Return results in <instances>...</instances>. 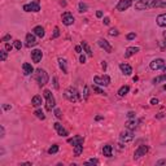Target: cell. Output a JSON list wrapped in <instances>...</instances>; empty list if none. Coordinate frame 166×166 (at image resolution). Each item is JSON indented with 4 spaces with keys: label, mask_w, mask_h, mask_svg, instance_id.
I'll use <instances>...</instances> for the list:
<instances>
[{
    "label": "cell",
    "mask_w": 166,
    "mask_h": 166,
    "mask_svg": "<svg viewBox=\"0 0 166 166\" xmlns=\"http://www.w3.org/2000/svg\"><path fill=\"white\" fill-rule=\"evenodd\" d=\"M54 130L57 131V134L60 136H64V138H66V136L69 135V132H68V130H66V128H64L63 127V125H61V123H58V122H56L54 123Z\"/></svg>",
    "instance_id": "7c38bea8"
},
{
    "label": "cell",
    "mask_w": 166,
    "mask_h": 166,
    "mask_svg": "<svg viewBox=\"0 0 166 166\" xmlns=\"http://www.w3.org/2000/svg\"><path fill=\"white\" fill-rule=\"evenodd\" d=\"M103 118H104L103 116H96V117H95V120H96V121H100V120H103Z\"/></svg>",
    "instance_id": "9f6ffc18"
},
{
    "label": "cell",
    "mask_w": 166,
    "mask_h": 166,
    "mask_svg": "<svg viewBox=\"0 0 166 166\" xmlns=\"http://www.w3.org/2000/svg\"><path fill=\"white\" fill-rule=\"evenodd\" d=\"M96 17H97V18H101V17H103V12L97 11V12H96Z\"/></svg>",
    "instance_id": "681fc988"
},
{
    "label": "cell",
    "mask_w": 166,
    "mask_h": 166,
    "mask_svg": "<svg viewBox=\"0 0 166 166\" xmlns=\"http://www.w3.org/2000/svg\"><path fill=\"white\" fill-rule=\"evenodd\" d=\"M160 7H161V8H166V1H161Z\"/></svg>",
    "instance_id": "db71d44e"
},
{
    "label": "cell",
    "mask_w": 166,
    "mask_h": 166,
    "mask_svg": "<svg viewBox=\"0 0 166 166\" xmlns=\"http://www.w3.org/2000/svg\"><path fill=\"white\" fill-rule=\"evenodd\" d=\"M14 48L18 49V51L22 48V43H21V40H14Z\"/></svg>",
    "instance_id": "8d00e7d4"
},
{
    "label": "cell",
    "mask_w": 166,
    "mask_h": 166,
    "mask_svg": "<svg viewBox=\"0 0 166 166\" xmlns=\"http://www.w3.org/2000/svg\"><path fill=\"white\" fill-rule=\"evenodd\" d=\"M127 117L130 118V120H132V118H135V113H134V112H128L127 113Z\"/></svg>",
    "instance_id": "f6af8a7d"
},
{
    "label": "cell",
    "mask_w": 166,
    "mask_h": 166,
    "mask_svg": "<svg viewBox=\"0 0 166 166\" xmlns=\"http://www.w3.org/2000/svg\"><path fill=\"white\" fill-rule=\"evenodd\" d=\"M136 1H142V0H136Z\"/></svg>",
    "instance_id": "6125c7cd"
},
{
    "label": "cell",
    "mask_w": 166,
    "mask_h": 166,
    "mask_svg": "<svg viewBox=\"0 0 166 166\" xmlns=\"http://www.w3.org/2000/svg\"><path fill=\"white\" fill-rule=\"evenodd\" d=\"M35 79L39 86H44L48 83V74L44 69H36L35 70Z\"/></svg>",
    "instance_id": "7a4b0ae2"
},
{
    "label": "cell",
    "mask_w": 166,
    "mask_h": 166,
    "mask_svg": "<svg viewBox=\"0 0 166 166\" xmlns=\"http://www.w3.org/2000/svg\"><path fill=\"white\" fill-rule=\"evenodd\" d=\"M163 90H166V85H163Z\"/></svg>",
    "instance_id": "91938a15"
},
{
    "label": "cell",
    "mask_w": 166,
    "mask_h": 166,
    "mask_svg": "<svg viewBox=\"0 0 166 166\" xmlns=\"http://www.w3.org/2000/svg\"><path fill=\"white\" fill-rule=\"evenodd\" d=\"M162 117H163V114H162V113H160V114L157 116V118H162Z\"/></svg>",
    "instance_id": "6f0895ef"
},
{
    "label": "cell",
    "mask_w": 166,
    "mask_h": 166,
    "mask_svg": "<svg viewBox=\"0 0 166 166\" xmlns=\"http://www.w3.org/2000/svg\"><path fill=\"white\" fill-rule=\"evenodd\" d=\"M35 34H27L26 35V47H34V46H36V39H35Z\"/></svg>",
    "instance_id": "4fadbf2b"
},
{
    "label": "cell",
    "mask_w": 166,
    "mask_h": 166,
    "mask_svg": "<svg viewBox=\"0 0 166 166\" xmlns=\"http://www.w3.org/2000/svg\"><path fill=\"white\" fill-rule=\"evenodd\" d=\"M53 85H54V88H58V85H57V78L53 77Z\"/></svg>",
    "instance_id": "c3c4849f"
},
{
    "label": "cell",
    "mask_w": 166,
    "mask_h": 166,
    "mask_svg": "<svg viewBox=\"0 0 166 166\" xmlns=\"http://www.w3.org/2000/svg\"><path fill=\"white\" fill-rule=\"evenodd\" d=\"M42 103H43V100H42V96H39V95H35L33 99H31V104H33L34 106H40L42 105Z\"/></svg>",
    "instance_id": "603a6c76"
},
{
    "label": "cell",
    "mask_w": 166,
    "mask_h": 166,
    "mask_svg": "<svg viewBox=\"0 0 166 166\" xmlns=\"http://www.w3.org/2000/svg\"><path fill=\"white\" fill-rule=\"evenodd\" d=\"M92 90H93V91H95V92H96V93H99V95H104V96H105V95H106V93H105V92H104V90H101V88H100V87H99V86H97V85H93V86H92Z\"/></svg>",
    "instance_id": "4dcf8cb0"
},
{
    "label": "cell",
    "mask_w": 166,
    "mask_h": 166,
    "mask_svg": "<svg viewBox=\"0 0 166 166\" xmlns=\"http://www.w3.org/2000/svg\"><path fill=\"white\" fill-rule=\"evenodd\" d=\"M75 52H77V53H82V46H77L75 47Z\"/></svg>",
    "instance_id": "7dc6e473"
},
{
    "label": "cell",
    "mask_w": 166,
    "mask_h": 166,
    "mask_svg": "<svg viewBox=\"0 0 166 166\" xmlns=\"http://www.w3.org/2000/svg\"><path fill=\"white\" fill-rule=\"evenodd\" d=\"M160 0H142L135 4V8L138 11H143V9H149V8H157L160 7Z\"/></svg>",
    "instance_id": "6da1fadb"
},
{
    "label": "cell",
    "mask_w": 166,
    "mask_h": 166,
    "mask_svg": "<svg viewBox=\"0 0 166 166\" xmlns=\"http://www.w3.org/2000/svg\"><path fill=\"white\" fill-rule=\"evenodd\" d=\"M78 7H79V12H81V13L87 11V4H85V3H79Z\"/></svg>",
    "instance_id": "e575fe53"
},
{
    "label": "cell",
    "mask_w": 166,
    "mask_h": 166,
    "mask_svg": "<svg viewBox=\"0 0 166 166\" xmlns=\"http://www.w3.org/2000/svg\"><path fill=\"white\" fill-rule=\"evenodd\" d=\"M43 95H44V97H46V100H47V103H46L47 110H52V109H54V106H56V100H54L53 95L51 93V91L44 90Z\"/></svg>",
    "instance_id": "277c9868"
},
{
    "label": "cell",
    "mask_w": 166,
    "mask_h": 166,
    "mask_svg": "<svg viewBox=\"0 0 166 166\" xmlns=\"http://www.w3.org/2000/svg\"><path fill=\"white\" fill-rule=\"evenodd\" d=\"M149 151V148H148V145H139L138 147V149L135 151V153H134V158H140L143 157V156L147 155V152Z\"/></svg>",
    "instance_id": "ba28073f"
},
{
    "label": "cell",
    "mask_w": 166,
    "mask_h": 166,
    "mask_svg": "<svg viewBox=\"0 0 166 166\" xmlns=\"http://www.w3.org/2000/svg\"><path fill=\"white\" fill-rule=\"evenodd\" d=\"M33 34H35V35L39 36V38H43V36L46 35V31H44V29L42 26H35L33 29Z\"/></svg>",
    "instance_id": "ac0fdd59"
},
{
    "label": "cell",
    "mask_w": 166,
    "mask_h": 166,
    "mask_svg": "<svg viewBox=\"0 0 166 166\" xmlns=\"http://www.w3.org/2000/svg\"><path fill=\"white\" fill-rule=\"evenodd\" d=\"M83 97H85V99L88 97V87H87V86H85V91H83Z\"/></svg>",
    "instance_id": "b9f144b4"
},
{
    "label": "cell",
    "mask_w": 166,
    "mask_h": 166,
    "mask_svg": "<svg viewBox=\"0 0 166 166\" xmlns=\"http://www.w3.org/2000/svg\"><path fill=\"white\" fill-rule=\"evenodd\" d=\"M120 69H121V71H122L125 75H130V74L132 73V68H131L128 64H126V63L120 64Z\"/></svg>",
    "instance_id": "2e32d148"
},
{
    "label": "cell",
    "mask_w": 166,
    "mask_h": 166,
    "mask_svg": "<svg viewBox=\"0 0 166 166\" xmlns=\"http://www.w3.org/2000/svg\"><path fill=\"white\" fill-rule=\"evenodd\" d=\"M68 143L69 144H73V147H75L77 144H82V143H83V138L79 136V135H77V136H74L73 139H69Z\"/></svg>",
    "instance_id": "d6986e66"
},
{
    "label": "cell",
    "mask_w": 166,
    "mask_h": 166,
    "mask_svg": "<svg viewBox=\"0 0 166 166\" xmlns=\"http://www.w3.org/2000/svg\"><path fill=\"white\" fill-rule=\"evenodd\" d=\"M138 52H139V48H138V47H128L125 52V56L126 57H131V56H134V54L138 53Z\"/></svg>",
    "instance_id": "ffe728a7"
},
{
    "label": "cell",
    "mask_w": 166,
    "mask_h": 166,
    "mask_svg": "<svg viewBox=\"0 0 166 166\" xmlns=\"http://www.w3.org/2000/svg\"><path fill=\"white\" fill-rule=\"evenodd\" d=\"M90 163H92V165H99V160H96V158H91L88 162H86V165H90Z\"/></svg>",
    "instance_id": "74e56055"
},
{
    "label": "cell",
    "mask_w": 166,
    "mask_h": 166,
    "mask_svg": "<svg viewBox=\"0 0 166 166\" xmlns=\"http://www.w3.org/2000/svg\"><path fill=\"white\" fill-rule=\"evenodd\" d=\"M126 127L128 128V130H135L136 127H138V121H135V120H130V121H127L126 122Z\"/></svg>",
    "instance_id": "cb8c5ba5"
},
{
    "label": "cell",
    "mask_w": 166,
    "mask_h": 166,
    "mask_svg": "<svg viewBox=\"0 0 166 166\" xmlns=\"http://www.w3.org/2000/svg\"><path fill=\"white\" fill-rule=\"evenodd\" d=\"M11 39H12V35H11V34H7V35L4 36L3 39H1V42H4V43H7V42H8V40H11Z\"/></svg>",
    "instance_id": "60d3db41"
},
{
    "label": "cell",
    "mask_w": 166,
    "mask_h": 166,
    "mask_svg": "<svg viewBox=\"0 0 166 166\" xmlns=\"http://www.w3.org/2000/svg\"><path fill=\"white\" fill-rule=\"evenodd\" d=\"M57 152H58V145H57V144L52 145V147L48 149V153H49V155H54V153H57Z\"/></svg>",
    "instance_id": "d6a6232c"
},
{
    "label": "cell",
    "mask_w": 166,
    "mask_h": 166,
    "mask_svg": "<svg viewBox=\"0 0 166 166\" xmlns=\"http://www.w3.org/2000/svg\"><path fill=\"white\" fill-rule=\"evenodd\" d=\"M112 152H113L112 145H110V144L104 145V148H103V155L105 156V157H112Z\"/></svg>",
    "instance_id": "44dd1931"
},
{
    "label": "cell",
    "mask_w": 166,
    "mask_h": 166,
    "mask_svg": "<svg viewBox=\"0 0 166 166\" xmlns=\"http://www.w3.org/2000/svg\"><path fill=\"white\" fill-rule=\"evenodd\" d=\"M163 66H165V61L162 58H156V60H153L151 63L149 68L152 70H160V69H163Z\"/></svg>",
    "instance_id": "9c48e42d"
},
{
    "label": "cell",
    "mask_w": 166,
    "mask_h": 166,
    "mask_svg": "<svg viewBox=\"0 0 166 166\" xmlns=\"http://www.w3.org/2000/svg\"><path fill=\"white\" fill-rule=\"evenodd\" d=\"M34 114H35V117L39 118V120H46V116H44V113H43L42 109H36L35 112H34Z\"/></svg>",
    "instance_id": "f1b7e54d"
},
{
    "label": "cell",
    "mask_w": 166,
    "mask_h": 166,
    "mask_svg": "<svg viewBox=\"0 0 166 166\" xmlns=\"http://www.w3.org/2000/svg\"><path fill=\"white\" fill-rule=\"evenodd\" d=\"M127 40H132V39H135L136 38V34L135 33H130V34H127Z\"/></svg>",
    "instance_id": "ab89813d"
},
{
    "label": "cell",
    "mask_w": 166,
    "mask_h": 166,
    "mask_svg": "<svg viewBox=\"0 0 166 166\" xmlns=\"http://www.w3.org/2000/svg\"><path fill=\"white\" fill-rule=\"evenodd\" d=\"M97 44H99V46H100L103 49H105L106 52H109V53H110V52L113 51L112 46H110V44H109L108 42H106L105 39H103V38H100V39H99V40H97Z\"/></svg>",
    "instance_id": "5bb4252c"
},
{
    "label": "cell",
    "mask_w": 166,
    "mask_h": 166,
    "mask_svg": "<svg viewBox=\"0 0 166 166\" xmlns=\"http://www.w3.org/2000/svg\"><path fill=\"white\" fill-rule=\"evenodd\" d=\"M79 61H81V64H85L86 63V56H85V54H82L81 57H79Z\"/></svg>",
    "instance_id": "bcb514c9"
},
{
    "label": "cell",
    "mask_w": 166,
    "mask_h": 166,
    "mask_svg": "<svg viewBox=\"0 0 166 166\" xmlns=\"http://www.w3.org/2000/svg\"><path fill=\"white\" fill-rule=\"evenodd\" d=\"M128 91H130V87L128 86H122V87L118 90V96H121V97H123L125 95H127Z\"/></svg>",
    "instance_id": "484cf974"
},
{
    "label": "cell",
    "mask_w": 166,
    "mask_h": 166,
    "mask_svg": "<svg viewBox=\"0 0 166 166\" xmlns=\"http://www.w3.org/2000/svg\"><path fill=\"white\" fill-rule=\"evenodd\" d=\"M157 25L161 27H166V13H162L157 17Z\"/></svg>",
    "instance_id": "7402d4cb"
},
{
    "label": "cell",
    "mask_w": 166,
    "mask_h": 166,
    "mask_svg": "<svg viewBox=\"0 0 166 166\" xmlns=\"http://www.w3.org/2000/svg\"><path fill=\"white\" fill-rule=\"evenodd\" d=\"M3 109H5V110H9V109H12V106L8 105V104H4V105H3Z\"/></svg>",
    "instance_id": "f907efd6"
},
{
    "label": "cell",
    "mask_w": 166,
    "mask_h": 166,
    "mask_svg": "<svg viewBox=\"0 0 166 166\" xmlns=\"http://www.w3.org/2000/svg\"><path fill=\"white\" fill-rule=\"evenodd\" d=\"M162 81H166V73L162 74V75H160V77H157V78H155L152 82L155 85H157V83H160V82H162Z\"/></svg>",
    "instance_id": "f546056e"
},
{
    "label": "cell",
    "mask_w": 166,
    "mask_h": 166,
    "mask_svg": "<svg viewBox=\"0 0 166 166\" xmlns=\"http://www.w3.org/2000/svg\"><path fill=\"white\" fill-rule=\"evenodd\" d=\"M165 163H166V160H160L157 162V165H165Z\"/></svg>",
    "instance_id": "f5cc1de1"
},
{
    "label": "cell",
    "mask_w": 166,
    "mask_h": 166,
    "mask_svg": "<svg viewBox=\"0 0 166 166\" xmlns=\"http://www.w3.org/2000/svg\"><path fill=\"white\" fill-rule=\"evenodd\" d=\"M108 33H109V35H110V36H117V35H120V31H118L117 29H110Z\"/></svg>",
    "instance_id": "d590c367"
},
{
    "label": "cell",
    "mask_w": 166,
    "mask_h": 166,
    "mask_svg": "<svg viewBox=\"0 0 166 166\" xmlns=\"http://www.w3.org/2000/svg\"><path fill=\"white\" fill-rule=\"evenodd\" d=\"M24 11L25 12H39L40 11V5H39L38 0H34L29 4H25L24 5Z\"/></svg>",
    "instance_id": "8992f818"
},
{
    "label": "cell",
    "mask_w": 166,
    "mask_h": 166,
    "mask_svg": "<svg viewBox=\"0 0 166 166\" xmlns=\"http://www.w3.org/2000/svg\"><path fill=\"white\" fill-rule=\"evenodd\" d=\"M110 24V19L108 18V17H105V18H104V25H109Z\"/></svg>",
    "instance_id": "816d5d0a"
},
{
    "label": "cell",
    "mask_w": 166,
    "mask_h": 166,
    "mask_svg": "<svg viewBox=\"0 0 166 166\" xmlns=\"http://www.w3.org/2000/svg\"><path fill=\"white\" fill-rule=\"evenodd\" d=\"M165 44H166V33H165Z\"/></svg>",
    "instance_id": "94428289"
},
{
    "label": "cell",
    "mask_w": 166,
    "mask_h": 166,
    "mask_svg": "<svg viewBox=\"0 0 166 166\" xmlns=\"http://www.w3.org/2000/svg\"><path fill=\"white\" fill-rule=\"evenodd\" d=\"M60 36V29L58 27H54L53 29V35H52V39H56Z\"/></svg>",
    "instance_id": "836d02e7"
},
{
    "label": "cell",
    "mask_w": 166,
    "mask_h": 166,
    "mask_svg": "<svg viewBox=\"0 0 166 166\" xmlns=\"http://www.w3.org/2000/svg\"><path fill=\"white\" fill-rule=\"evenodd\" d=\"M54 116L60 120V118H63V114H61V110L60 109H54Z\"/></svg>",
    "instance_id": "f35d334b"
},
{
    "label": "cell",
    "mask_w": 166,
    "mask_h": 166,
    "mask_svg": "<svg viewBox=\"0 0 166 166\" xmlns=\"http://www.w3.org/2000/svg\"><path fill=\"white\" fill-rule=\"evenodd\" d=\"M163 71H165V73H166V66H163Z\"/></svg>",
    "instance_id": "680465c9"
},
{
    "label": "cell",
    "mask_w": 166,
    "mask_h": 166,
    "mask_svg": "<svg viewBox=\"0 0 166 166\" xmlns=\"http://www.w3.org/2000/svg\"><path fill=\"white\" fill-rule=\"evenodd\" d=\"M64 96H65L66 99H68L69 101H71V103H75V101H78L79 99H81V95H79V92L75 90L74 87H69L68 90H65V92H64Z\"/></svg>",
    "instance_id": "3957f363"
},
{
    "label": "cell",
    "mask_w": 166,
    "mask_h": 166,
    "mask_svg": "<svg viewBox=\"0 0 166 166\" xmlns=\"http://www.w3.org/2000/svg\"><path fill=\"white\" fill-rule=\"evenodd\" d=\"M81 46H82V48L85 49L86 54H87L88 57H91V56H92V51H91L90 46H88V44H87V42H85V40H83V42H82V44H81Z\"/></svg>",
    "instance_id": "d4e9b609"
},
{
    "label": "cell",
    "mask_w": 166,
    "mask_h": 166,
    "mask_svg": "<svg viewBox=\"0 0 166 166\" xmlns=\"http://www.w3.org/2000/svg\"><path fill=\"white\" fill-rule=\"evenodd\" d=\"M93 83L97 86H109V83H110V78H109V75H106V74H104V75H95L93 77Z\"/></svg>",
    "instance_id": "5b68a950"
},
{
    "label": "cell",
    "mask_w": 166,
    "mask_h": 166,
    "mask_svg": "<svg viewBox=\"0 0 166 166\" xmlns=\"http://www.w3.org/2000/svg\"><path fill=\"white\" fill-rule=\"evenodd\" d=\"M131 5H132V1H131V0H120L117 7H116V9H117L118 12H123L130 8Z\"/></svg>",
    "instance_id": "52a82bcc"
},
{
    "label": "cell",
    "mask_w": 166,
    "mask_h": 166,
    "mask_svg": "<svg viewBox=\"0 0 166 166\" xmlns=\"http://www.w3.org/2000/svg\"><path fill=\"white\" fill-rule=\"evenodd\" d=\"M22 70H24V74L25 75H30L31 73H34V68L31 64H27L25 63L24 65H22Z\"/></svg>",
    "instance_id": "e0dca14e"
},
{
    "label": "cell",
    "mask_w": 166,
    "mask_h": 166,
    "mask_svg": "<svg viewBox=\"0 0 166 166\" xmlns=\"http://www.w3.org/2000/svg\"><path fill=\"white\" fill-rule=\"evenodd\" d=\"M82 152H83V143H82V144H77L75 147H74V155L78 157V156L82 155Z\"/></svg>",
    "instance_id": "83f0119b"
},
{
    "label": "cell",
    "mask_w": 166,
    "mask_h": 166,
    "mask_svg": "<svg viewBox=\"0 0 166 166\" xmlns=\"http://www.w3.org/2000/svg\"><path fill=\"white\" fill-rule=\"evenodd\" d=\"M0 131H1V135H0V136L4 138V127H3V126H0Z\"/></svg>",
    "instance_id": "11a10c76"
},
{
    "label": "cell",
    "mask_w": 166,
    "mask_h": 166,
    "mask_svg": "<svg viewBox=\"0 0 166 166\" xmlns=\"http://www.w3.org/2000/svg\"><path fill=\"white\" fill-rule=\"evenodd\" d=\"M120 138H121V142L127 143V142H131V140L134 139V135H132V132H131V130H130V131H126V132H122Z\"/></svg>",
    "instance_id": "9a60e30c"
},
{
    "label": "cell",
    "mask_w": 166,
    "mask_h": 166,
    "mask_svg": "<svg viewBox=\"0 0 166 166\" xmlns=\"http://www.w3.org/2000/svg\"><path fill=\"white\" fill-rule=\"evenodd\" d=\"M63 24L65 25V26H70V25L74 24V17L70 12H65V13L63 14Z\"/></svg>",
    "instance_id": "30bf717a"
},
{
    "label": "cell",
    "mask_w": 166,
    "mask_h": 166,
    "mask_svg": "<svg viewBox=\"0 0 166 166\" xmlns=\"http://www.w3.org/2000/svg\"><path fill=\"white\" fill-rule=\"evenodd\" d=\"M5 49L7 51H12V49H13V46H12L11 43H5Z\"/></svg>",
    "instance_id": "7bdbcfd3"
},
{
    "label": "cell",
    "mask_w": 166,
    "mask_h": 166,
    "mask_svg": "<svg viewBox=\"0 0 166 166\" xmlns=\"http://www.w3.org/2000/svg\"><path fill=\"white\" fill-rule=\"evenodd\" d=\"M58 65H60V69L63 70V73H68V69H66V60L65 58H58Z\"/></svg>",
    "instance_id": "4316f807"
},
{
    "label": "cell",
    "mask_w": 166,
    "mask_h": 166,
    "mask_svg": "<svg viewBox=\"0 0 166 166\" xmlns=\"http://www.w3.org/2000/svg\"><path fill=\"white\" fill-rule=\"evenodd\" d=\"M151 104H152V105H156V104H158V99H156V97L151 99Z\"/></svg>",
    "instance_id": "ee69618b"
},
{
    "label": "cell",
    "mask_w": 166,
    "mask_h": 166,
    "mask_svg": "<svg viewBox=\"0 0 166 166\" xmlns=\"http://www.w3.org/2000/svg\"><path fill=\"white\" fill-rule=\"evenodd\" d=\"M7 56H8V51H7V49H1V51H0V60L5 61Z\"/></svg>",
    "instance_id": "1f68e13d"
},
{
    "label": "cell",
    "mask_w": 166,
    "mask_h": 166,
    "mask_svg": "<svg viewBox=\"0 0 166 166\" xmlns=\"http://www.w3.org/2000/svg\"><path fill=\"white\" fill-rule=\"evenodd\" d=\"M42 57H43V52H42L40 49H34V51H31V58H33V61L35 64L40 63Z\"/></svg>",
    "instance_id": "8fae6325"
}]
</instances>
